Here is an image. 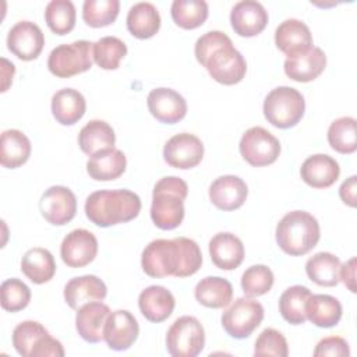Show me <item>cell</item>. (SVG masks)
<instances>
[{
    "mask_svg": "<svg viewBox=\"0 0 357 357\" xmlns=\"http://www.w3.org/2000/svg\"><path fill=\"white\" fill-rule=\"evenodd\" d=\"M315 357H322V356H350V349L347 342L343 337L339 336H329L324 337L322 340L318 342L315 350H314Z\"/></svg>",
    "mask_w": 357,
    "mask_h": 357,
    "instance_id": "45",
    "label": "cell"
},
{
    "mask_svg": "<svg viewBox=\"0 0 357 357\" xmlns=\"http://www.w3.org/2000/svg\"><path fill=\"white\" fill-rule=\"evenodd\" d=\"M114 130L103 120H91L78 134V145L81 151L89 156L99 151L114 148Z\"/></svg>",
    "mask_w": 357,
    "mask_h": 357,
    "instance_id": "32",
    "label": "cell"
},
{
    "mask_svg": "<svg viewBox=\"0 0 357 357\" xmlns=\"http://www.w3.org/2000/svg\"><path fill=\"white\" fill-rule=\"evenodd\" d=\"M75 6L70 0H52L45 10V21L52 32L66 35L75 26Z\"/></svg>",
    "mask_w": 357,
    "mask_h": 357,
    "instance_id": "37",
    "label": "cell"
},
{
    "mask_svg": "<svg viewBox=\"0 0 357 357\" xmlns=\"http://www.w3.org/2000/svg\"><path fill=\"white\" fill-rule=\"evenodd\" d=\"M139 326L135 317L127 310H117L109 314L105 328L103 339L113 350L123 351L130 349L137 340Z\"/></svg>",
    "mask_w": 357,
    "mask_h": 357,
    "instance_id": "15",
    "label": "cell"
},
{
    "mask_svg": "<svg viewBox=\"0 0 357 357\" xmlns=\"http://www.w3.org/2000/svg\"><path fill=\"white\" fill-rule=\"evenodd\" d=\"M305 317L315 326L332 328L342 318V304L329 294H311L305 303Z\"/></svg>",
    "mask_w": 357,
    "mask_h": 357,
    "instance_id": "28",
    "label": "cell"
},
{
    "mask_svg": "<svg viewBox=\"0 0 357 357\" xmlns=\"http://www.w3.org/2000/svg\"><path fill=\"white\" fill-rule=\"evenodd\" d=\"M110 308L100 301H91L77 310L75 328L78 335L88 343H98L103 339V328Z\"/></svg>",
    "mask_w": 357,
    "mask_h": 357,
    "instance_id": "20",
    "label": "cell"
},
{
    "mask_svg": "<svg viewBox=\"0 0 357 357\" xmlns=\"http://www.w3.org/2000/svg\"><path fill=\"white\" fill-rule=\"evenodd\" d=\"M120 10L119 0H85L82 18L92 28L107 26L116 21Z\"/></svg>",
    "mask_w": 357,
    "mask_h": 357,
    "instance_id": "39",
    "label": "cell"
},
{
    "mask_svg": "<svg viewBox=\"0 0 357 357\" xmlns=\"http://www.w3.org/2000/svg\"><path fill=\"white\" fill-rule=\"evenodd\" d=\"M21 271L31 282L42 284L54 276L56 262L49 250L35 247L24 254L21 259Z\"/></svg>",
    "mask_w": 357,
    "mask_h": 357,
    "instance_id": "33",
    "label": "cell"
},
{
    "mask_svg": "<svg viewBox=\"0 0 357 357\" xmlns=\"http://www.w3.org/2000/svg\"><path fill=\"white\" fill-rule=\"evenodd\" d=\"M107 294V287L102 279L95 275L73 278L64 287V300L73 310L91 301H102Z\"/></svg>",
    "mask_w": 357,
    "mask_h": 357,
    "instance_id": "24",
    "label": "cell"
},
{
    "mask_svg": "<svg viewBox=\"0 0 357 357\" xmlns=\"http://www.w3.org/2000/svg\"><path fill=\"white\" fill-rule=\"evenodd\" d=\"M340 259L331 252H317L305 264L308 278L318 286L332 287L336 286L339 279Z\"/></svg>",
    "mask_w": 357,
    "mask_h": 357,
    "instance_id": "34",
    "label": "cell"
},
{
    "mask_svg": "<svg viewBox=\"0 0 357 357\" xmlns=\"http://www.w3.org/2000/svg\"><path fill=\"white\" fill-rule=\"evenodd\" d=\"M1 77H3V86H1V92H6L10 82L13 81V75L15 73V67L13 63H10L7 59H1Z\"/></svg>",
    "mask_w": 357,
    "mask_h": 357,
    "instance_id": "49",
    "label": "cell"
},
{
    "mask_svg": "<svg viewBox=\"0 0 357 357\" xmlns=\"http://www.w3.org/2000/svg\"><path fill=\"white\" fill-rule=\"evenodd\" d=\"M238 148L244 160L255 167L272 165L280 153L279 139L264 127L248 128L243 134Z\"/></svg>",
    "mask_w": 357,
    "mask_h": 357,
    "instance_id": "10",
    "label": "cell"
},
{
    "mask_svg": "<svg viewBox=\"0 0 357 357\" xmlns=\"http://www.w3.org/2000/svg\"><path fill=\"white\" fill-rule=\"evenodd\" d=\"M230 22L234 32L244 38L261 33L268 24V11L254 0H243L234 4L230 13Z\"/></svg>",
    "mask_w": 357,
    "mask_h": 357,
    "instance_id": "17",
    "label": "cell"
},
{
    "mask_svg": "<svg viewBox=\"0 0 357 357\" xmlns=\"http://www.w3.org/2000/svg\"><path fill=\"white\" fill-rule=\"evenodd\" d=\"M254 354L255 356L286 357L289 354L287 342L279 331H276L273 328H266L259 333L258 339L255 340Z\"/></svg>",
    "mask_w": 357,
    "mask_h": 357,
    "instance_id": "44",
    "label": "cell"
},
{
    "mask_svg": "<svg viewBox=\"0 0 357 357\" xmlns=\"http://www.w3.org/2000/svg\"><path fill=\"white\" fill-rule=\"evenodd\" d=\"M273 272L266 265H252L241 276V287L245 296L258 297L268 293L273 286Z\"/></svg>",
    "mask_w": 357,
    "mask_h": 357,
    "instance_id": "41",
    "label": "cell"
},
{
    "mask_svg": "<svg viewBox=\"0 0 357 357\" xmlns=\"http://www.w3.org/2000/svg\"><path fill=\"white\" fill-rule=\"evenodd\" d=\"M311 291L305 286L287 287L279 298V311L282 317L291 325H301L305 322V303Z\"/></svg>",
    "mask_w": 357,
    "mask_h": 357,
    "instance_id": "35",
    "label": "cell"
},
{
    "mask_svg": "<svg viewBox=\"0 0 357 357\" xmlns=\"http://www.w3.org/2000/svg\"><path fill=\"white\" fill-rule=\"evenodd\" d=\"M357 177L356 176H351V177H349L346 181H343L342 183V185H340V188H339V195H340V198H342V201L344 202V204H347L349 206H356V201H357V191H356V188H357Z\"/></svg>",
    "mask_w": 357,
    "mask_h": 357,
    "instance_id": "48",
    "label": "cell"
},
{
    "mask_svg": "<svg viewBox=\"0 0 357 357\" xmlns=\"http://www.w3.org/2000/svg\"><path fill=\"white\" fill-rule=\"evenodd\" d=\"M194 53L198 63L219 84L234 85L245 75L247 63L225 32L209 31L199 36L195 42Z\"/></svg>",
    "mask_w": 357,
    "mask_h": 357,
    "instance_id": "2",
    "label": "cell"
},
{
    "mask_svg": "<svg viewBox=\"0 0 357 357\" xmlns=\"http://www.w3.org/2000/svg\"><path fill=\"white\" fill-rule=\"evenodd\" d=\"M205 346V331L191 315L177 318L166 333V347L173 357H195Z\"/></svg>",
    "mask_w": 357,
    "mask_h": 357,
    "instance_id": "8",
    "label": "cell"
},
{
    "mask_svg": "<svg viewBox=\"0 0 357 357\" xmlns=\"http://www.w3.org/2000/svg\"><path fill=\"white\" fill-rule=\"evenodd\" d=\"M326 66V56L321 47L312 46L305 53L284 60L286 75L297 82H310L321 75Z\"/></svg>",
    "mask_w": 357,
    "mask_h": 357,
    "instance_id": "22",
    "label": "cell"
},
{
    "mask_svg": "<svg viewBox=\"0 0 357 357\" xmlns=\"http://www.w3.org/2000/svg\"><path fill=\"white\" fill-rule=\"evenodd\" d=\"M86 110V102L81 92L73 88L57 91L52 98V113L57 123L73 126L82 119Z\"/></svg>",
    "mask_w": 357,
    "mask_h": 357,
    "instance_id": "27",
    "label": "cell"
},
{
    "mask_svg": "<svg viewBox=\"0 0 357 357\" xmlns=\"http://www.w3.org/2000/svg\"><path fill=\"white\" fill-rule=\"evenodd\" d=\"M204 158L202 141L188 132H180L173 135L163 148L165 162L176 169L187 170L195 167Z\"/></svg>",
    "mask_w": 357,
    "mask_h": 357,
    "instance_id": "11",
    "label": "cell"
},
{
    "mask_svg": "<svg viewBox=\"0 0 357 357\" xmlns=\"http://www.w3.org/2000/svg\"><path fill=\"white\" fill-rule=\"evenodd\" d=\"M176 301L172 291L163 286H149L144 289L138 297L139 311L151 322H163L167 319Z\"/></svg>",
    "mask_w": 357,
    "mask_h": 357,
    "instance_id": "25",
    "label": "cell"
},
{
    "mask_svg": "<svg viewBox=\"0 0 357 357\" xmlns=\"http://www.w3.org/2000/svg\"><path fill=\"white\" fill-rule=\"evenodd\" d=\"M151 114L165 124H174L187 114L185 99L170 88L152 89L146 98Z\"/></svg>",
    "mask_w": 357,
    "mask_h": 357,
    "instance_id": "16",
    "label": "cell"
},
{
    "mask_svg": "<svg viewBox=\"0 0 357 357\" xmlns=\"http://www.w3.org/2000/svg\"><path fill=\"white\" fill-rule=\"evenodd\" d=\"M46 356H50V357L64 356V349L60 340L52 337L49 333L42 336L31 351V357H46Z\"/></svg>",
    "mask_w": 357,
    "mask_h": 357,
    "instance_id": "46",
    "label": "cell"
},
{
    "mask_svg": "<svg viewBox=\"0 0 357 357\" xmlns=\"http://www.w3.org/2000/svg\"><path fill=\"white\" fill-rule=\"evenodd\" d=\"M172 18L180 28L195 29L208 18V3L204 0H174L172 3Z\"/></svg>",
    "mask_w": 357,
    "mask_h": 357,
    "instance_id": "36",
    "label": "cell"
},
{
    "mask_svg": "<svg viewBox=\"0 0 357 357\" xmlns=\"http://www.w3.org/2000/svg\"><path fill=\"white\" fill-rule=\"evenodd\" d=\"M199 304L208 308L227 307L233 297L231 283L220 276H206L201 279L194 290Z\"/></svg>",
    "mask_w": 357,
    "mask_h": 357,
    "instance_id": "30",
    "label": "cell"
},
{
    "mask_svg": "<svg viewBox=\"0 0 357 357\" xmlns=\"http://www.w3.org/2000/svg\"><path fill=\"white\" fill-rule=\"evenodd\" d=\"M126 54V43L116 36H103L93 43V60L103 70H116Z\"/></svg>",
    "mask_w": 357,
    "mask_h": 357,
    "instance_id": "40",
    "label": "cell"
},
{
    "mask_svg": "<svg viewBox=\"0 0 357 357\" xmlns=\"http://www.w3.org/2000/svg\"><path fill=\"white\" fill-rule=\"evenodd\" d=\"M304 110L303 95L291 86H278L264 100V116L278 128L294 127L301 120Z\"/></svg>",
    "mask_w": 357,
    "mask_h": 357,
    "instance_id": "6",
    "label": "cell"
},
{
    "mask_svg": "<svg viewBox=\"0 0 357 357\" xmlns=\"http://www.w3.org/2000/svg\"><path fill=\"white\" fill-rule=\"evenodd\" d=\"M188 194L187 183L176 176L160 178L152 192L151 218L162 230H172L184 219V199Z\"/></svg>",
    "mask_w": 357,
    "mask_h": 357,
    "instance_id": "4",
    "label": "cell"
},
{
    "mask_svg": "<svg viewBox=\"0 0 357 357\" xmlns=\"http://www.w3.org/2000/svg\"><path fill=\"white\" fill-rule=\"evenodd\" d=\"M92 60L93 43L82 39L56 46L49 54L47 68L59 78H70L88 71L92 67Z\"/></svg>",
    "mask_w": 357,
    "mask_h": 357,
    "instance_id": "7",
    "label": "cell"
},
{
    "mask_svg": "<svg viewBox=\"0 0 357 357\" xmlns=\"http://www.w3.org/2000/svg\"><path fill=\"white\" fill-rule=\"evenodd\" d=\"M339 279L351 293H356V258H350L347 262L340 265Z\"/></svg>",
    "mask_w": 357,
    "mask_h": 357,
    "instance_id": "47",
    "label": "cell"
},
{
    "mask_svg": "<svg viewBox=\"0 0 357 357\" xmlns=\"http://www.w3.org/2000/svg\"><path fill=\"white\" fill-rule=\"evenodd\" d=\"M264 307L250 297L237 298L222 315V326L234 339L248 337L262 322Z\"/></svg>",
    "mask_w": 357,
    "mask_h": 357,
    "instance_id": "9",
    "label": "cell"
},
{
    "mask_svg": "<svg viewBox=\"0 0 357 357\" xmlns=\"http://www.w3.org/2000/svg\"><path fill=\"white\" fill-rule=\"evenodd\" d=\"M98 254V240L86 229L70 231L60 247L63 262L70 268H82L92 262Z\"/></svg>",
    "mask_w": 357,
    "mask_h": 357,
    "instance_id": "14",
    "label": "cell"
},
{
    "mask_svg": "<svg viewBox=\"0 0 357 357\" xmlns=\"http://www.w3.org/2000/svg\"><path fill=\"white\" fill-rule=\"evenodd\" d=\"M318 220L305 211L286 213L276 226V243L289 255L298 257L310 252L319 241Z\"/></svg>",
    "mask_w": 357,
    "mask_h": 357,
    "instance_id": "5",
    "label": "cell"
},
{
    "mask_svg": "<svg viewBox=\"0 0 357 357\" xmlns=\"http://www.w3.org/2000/svg\"><path fill=\"white\" fill-rule=\"evenodd\" d=\"M248 188L243 178L226 174L218 177L209 187L211 202L222 211L238 209L247 198Z\"/></svg>",
    "mask_w": 357,
    "mask_h": 357,
    "instance_id": "19",
    "label": "cell"
},
{
    "mask_svg": "<svg viewBox=\"0 0 357 357\" xmlns=\"http://www.w3.org/2000/svg\"><path fill=\"white\" fill-rule=\"evenodd\" d=\"M1 307L6 311L17 312L24 310L31 301L29 287L20 279L11 278L1 283Z\"/></svg>",
    "mask_w": 357,
    "mask_h": 357,
    "instance_id": "43",
    "label": "cell"
},
{
    "mask_svg": "<svg viewBox=\"0 0 357 357\" xmlns=\"http://www.w3.org/2000/svg\"><path fill=\"white\" fill-rule=\"evenodd\" d=\"M31 155V141L20 130H6L0 139V163L7 169L22 166Z\"/></svg>",
    "mask_w": 357,
    "mask_h": 357,
    "instance_id": "29",
    "label": "cell"
},
{
    "mask_svg": "<svg viewBox=\"0 0 357 357\" xmlns=\"http://www.w3.org/2000/svg\"><path fill=\"white\" fill-rule=\"evenodd\" d=\"M301 178L312 188H328L339 178V163L325 153L308 156L300 169Z\"/></svg>",
    "mask_w": 357,
    "mask_h": 357,
    "instance_id": "23",
    "label": "cell"
},
{
    "mask_svg": "<svg viewBox=\"0 0 357 357\" xmlns=\"http://www.w3.org/2000/svg\"><path fill=\"white\" fill-rule=\"evenodd\" d=\"M202 254L198 244L187 237L158 238L142 251L141 265L151 278H187L198 272Z\"/></svg>",
    "mask_w": 357,
    "mask_h": 357,
    "instance_id": "1",
    "label": "cell"
},
{
    "mask_svg": "<svg viewBox=\"0 0 357 357\" xmlns=\"http://www.w3.org/2000/svg\"><path fill=\"white\" fill-rule=\"evenodd\" d=\"M127 166V159L123 151L109 148L96 152L86 163V172L96 181H110L119 178Z\"/></svg>",
    "mask_w": 357,
    "mask_h": 357,
    "instance_id": "26",
    "label": "cell"
},
{
    "mask_svg": "<svg viewBox=\"0 0 357 357\" xmlns=\"http://www.w3.org/2000/svg\"><path fill=\"white\" fill-rule=\"evenodd\" d=\"M45 45L42 29L31 21L17 22L7 35L8 50L24 61L35 60Z\"/></svg>",
    "mask_w": 357,
    "mask_h": 357,
    "instance_id": "13",
    "label": "cell"
},
{
    "mask_svg": "<svg viewBox=\"0 0 357 357\" xmlns=\"http://www.w3.org/2000/svg\"><path fill=\"white\" fill-rule=\"evenodd\" d=\"M39 208L50 225L63 226L75 216L77 198L68 187L52 185L42 194Z\"/></svg>",
    "mask_w": 357,
    "mask_h": 357,
    "instance_id": "12",
    "label": "cell"
},
{
    "mask_svg": "<svg viewBox=\"0 0 357 357\" xmlns=\"http://www.w3.org/2000/svg\"><path fill=\"white\" fill-rule=\"evenodd\" d=\"M275 43L287 57H293L312 47V36L310 28L303 21L290 18L280 22L276 28Z\"/></svg>",
    "mask_w": 357,
    "mask_h": 357,
    "instance_id": "18",
    "label": "cell"
},
{
    "mask_svg": "<svg viewBox=\"0 0 357 357\" xmlns=\"http://www.w3.org/2000/svg\"><path fill=\"white\" fill-rule=\"evenodd\" d=\"M49 332L36 321H24L13 331V346L22 357H31L36 342Z\"/></svg>",
    "mask_w": 357,
    "mask_h": 357,
    "instance_id": "42",
    "label": "cell"
},
{
    "mask_svg": "<svg viewBox=\"0 0 357 357\" xmlns=\"http://www.w3.org/2000/svg\"><path fill=\"white\" fill-rule=\"evenodd\" d=\"M209 255L219 269L233 271L238 268L244 259V245L233 233L222 231L211 238Z\"/></svg>",
    "mask_w": 357,
    "mask_h": 357,
    "instance_id": "21",
    "label": "cell"
},
{
    "mask_svg": "<svg viewBox=\"0 0 357 357\" xmlns=\"http://www.w3.org/2000/svg\"><path fill=\"white\" fill-rule=\"evenodd\" d=\"M141 211L139 197L130 190H100L85 201V215L96 226L109 227L130 222Z\"/></svg>",
    "mask_w": 357,
    "mask_h": 357,
    "instance_id": "3",
    "label": "cell"
},
{
    "mask_svg": "<svg viewBox=\"0 0 357 357\" xmlns=\"http://www.w3.org/2000/svg\"><path fill=\"white\" fill-rule=\"evenodd\" d=\"M328 142L339 153H353L357 149L356 119L340 117L331 123L328 128Z\"/></svg>",
    "mask_w": 357,
    "mask_h": 357,
    "instance_id": "38",
    "label": "cell"
},
{
    "mask_svg": "<svg viewBox=\"0 0 357 357\" xmlns=\"http://www.w3.org/2000/svg\"><path fill=\"white\" fill-rule=\"evenodd\" d=\"M127 28L138 39L152 38L160 28V15L152 3L134 4L127 14Z\"/></svg>",
    "mask_w": 357,
    "mask_h": 357,
    "instance_id": "31",
    "label": "cell"
}]
</instances>
